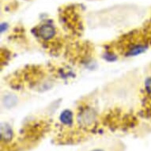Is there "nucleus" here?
Segmentation results:
<instances>
[{
  "mask_svg": "<svg viewBox=\"0 0 151 151\" xmlns=\"http://www.w3.org/2000/svg\"><path fill=\"white\" fill-rule=\"evenodd\" d=\"M60 119L63 124L70 125L73 123V115L70 111H64L60 116Z\"/></svg>",
  "mask_w": 151,
  "mask_h": 151,
  "instance_id": "3",
  "label": "nucleus"
},
{
  "mask_svg": "<svg viewBox=\"0 0 151 151\" xmlns=\"http://www.w3.org/2000/svg\"><path fill=\"white\" fill-rule=\"evenodd\" d=\"M145 88L148 93L151 94V78H149L145 83Z\"/></svg>",
  "mask_w": 151,
  "mask_h": 151,
  "instance_id": "4",
  "label": "nucleus"
},
{
  "mask_svg": "<svg viewBox=\"0 0 151 151\" xmlns=\"http://www.w3.org/2000/svg\"><path fill=\"white\" fill-rule=\"evenodd\" d=\"M38 34L43 40H49L55 35V29L52 25H44L38 30Z\"/></svg>",
  "mask_w": 151,
  "mask_h": 151,
  "instance_id": "2",
  "label": "nucleus"
},
{
  "mask_svg": "<svg viewBox=\"0 0 151 151\" xmlns=\"http://www.w3.org/2000/svg\"><path fill=\"white\" fill-rule=\"evenodd\" d=\"M119 143L106 145V143L101 142L87 146L86 148L82 149L80 151H119Z\"/></svg>",
  "mask_w": 151,
  "mask_h": 151,
  "instance_id": "1",
  "label": "nucleus"
}]
</instances>
